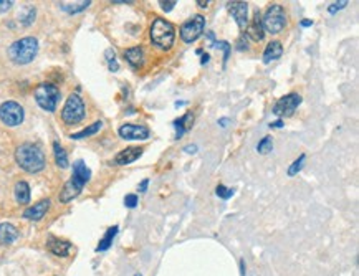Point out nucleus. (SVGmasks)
Returning <instances> with one entry per match:
<instances>
[{
	"mask_svg": "<svg viewBox=\"0 0 359 276\" xmlns=\"http://www.w3.org/2000/svg\"><path fill=\"white\" fill-rule=\"evenodd\" d=\"M209 62V55H204V58H202V65H205Z\"/></svg>",
	"mask_w": 359,
	"mask_h": 276,
	"instance_id": "obj_43",
	"label": "nucleus"
},
{
	"mask_svg": "<svg viewBox=\"0 0 359 276\" xmlns=\"http://www.w3.org/2000/svg\"><path fill=\"white\" fill-rule=\"evenodd\" d=\"M283 126H285V122H283L282 119H278V121H275V122L270 124V128H283Z\"/></svg>",
	"mask_w": 359,
	"mask_h": 276,
	"instance_id": "obj_37",
	"label": "nucleus"
},
{
	"mask_svg": "<svg viewBox=\"0 0 359 276\" xmlns=\"http://www.w3.org/2000/svg\"><path fill=\"white\" fill-rule=\"evenodd\" d=\"M48 208H50V199H43V200H40L38 203H35V205H32L29 207L23 212V217L25 219H29V220H42L43 217L46 215V212H48Z\"/></svg>",
	"mask_w": 359,
	"mask_h": 276,
	"instance_id": "obj_14",
	"label": "nucleus"
},
{
	"mask_svg": "<svg viewBox=\"0 0 359 276\" xmlns=\"http://www.w3.org/2000/svg\"><path fill=\"white\" fill-rule=\"evenodd\" d=\"M53 154H55V161H57V164L62 169L68 167V156H66L65 149L62 147V144H60L58 141L53 142Z\"/></svg>",
	"mask_w": 359,
	"mask_h": 276,
	"instance_id": "obj_24",
	"label": "nucleus"
},
{
	"mask_svg": "<svg viewBox=\"0 0 359 276\" xmlns=\"http://www.w3.org/2000/svg\"><path fill=\"white\" fill-rule=\"evenodd\" d=\"M15 199L22 205L30 202V186L25 180H20L15 183Z\"/></svg>",
	"mask_w": 359,
	"mask_h": 276,
	"instance_id": "obj_21",
	"label": "nucleus"
},
{
	"mask_svg": "<svg viewBox=\"0 0 359 276\" xmlns=\"http://www.w3.org/2000/svg\"><path fill=\"white\" fill-rule=\"evenodd\" d=\"M240 274L245 276V261L243 260H240Z\"/></svg>",
	"mask_w": 359,
	"mask_h": 276,
	"instance_id": "obj_40",
	"label": "nucleus"
},
{
	"mask_svg": "<svg viewBox=\"0 0 359 276\" xmlns=\"http://www.w3.org/2000/svg\"><path fill=\"white\" fill-rule=\"evenodd\" d=\"M196 146H187V147H185V152H196Z\"/></svg>",
	"mask_w": 359,
	"mask_h": 276,
	"instance_id": "obj_41",
	"label": "nucleus"
},
{
	"mask_svg": "<svg viewBox=\"0 0 359 276\" xmlns=\"http://www.w3.org/2000/svg\"><path fill=\"white\" fill-rule=\"evenodd\" d=\"M192 121H194V116H192L190 113L187 114H184L182 117H179V119H176L174 122V128H176V137H182L185 131H189L192 128Z\"/></svg>",
	"mask_w": 359,
	"mask_h": 276,
	"instance_id": "obj_20",
	"label": "nucleus"
},
{
	"mask_svg": "<svg viewBox=\"0 0 359 276\" xmlns=\"http://www.w3.org/2000/svg\"><path fill=\"white\" fill-rule=\"evenodd\" d=\"M118 235V225L108 228V232L104 233V236L99 241V245L96 247V252H106L111 245H113V240H115V236Z\"/></svg>",
	"mask_w": 359,
	"mask_h": 276,
	"instance_id": "obj_22",
	"label": "nucleus"
},
{
	"mask_svg": "<svg viewBox=\"0 0 359 276\" xmlns=\"http://www.w3.org/2000/svg\"><path fill=\"white\" fill-rule=\"evenodd\" d=\"M124 205L128 208H134L137 205V195L136 194H128L124 197Z\"/></svg>",
	"mask_w": 359,
	"mask_h": 276,
	"instance_id": "obj_32",
	"label": "nucleus"
},
{
	"mask_svg": "<svg viewBox=\"0 0 359 276\" xmlns=\"http://www.w3.org/2000/svg\"><path fill=\"white\" fill-rule=\"evenodd\" d=\"M12 5H13L12 0H0V14H5L7 10H10Z\"/></svg>",
	"mask_w": 359,
	"mask_h": 276,
	"instance_id": "obj_35",
	"label": "nucleus"
},
{
	"mask_svg": "<svg viewBox=\"0 0 359 276\" xmlns=\"http://www.w3.org/2000/svg\"><path fill=\"white\" fill-rule=\"evenodd\" d=\"M143 152H144L143 147H136V146L126 147L115 157V162L118 164V166H128V164L136 162L139 157L143 156Z\"/></svg>",
	"mask_w": 359,
	"mask_h": 276,
	"instance_id": "obj_13",
	"label": "nucleus"
},
{
	"mask_svg": "<svg viewBox=\"0 0 359 276\" xmlns=\"http://www.w3.org/2000/svg\"><path fill=\"white\" fill-rule=\"evenodd\" d=\"M33 96H35V101L40 108L51 113V111L57 109V104L60 101V89L55 86V84L42 83L35 88Z\"/></svg>",
	"mask_w": 359,
	"mask_h": 276,
	"instance_id": "obj_5",
	"label": "nucleus"
},
{
	"mask_svg": "<svg viewBox=\"0 0 359 276\" xmlns=\"http://www.w3.org/2000/svg\"><path fill=\"white\" fill-rule=\"evenodd\" d=\"M15 161L20 167L30 174H37L45 169V154L37 144L25 142L15 150Z\"/></svg>",
	"mask_w": 359,
	"mask_h": 276,
	"instance_id": "obj_2",
	"label": "nucleus"
},
{
	"mask_svg": "<svg viewBox=\"0 0 359 276\" xmlns=\"http://www.w3.org/2000/svg\"><path fill=\"white\" fill-rule=\"evenodd\" d=\"M305 159H307V156L305 154H301L300 157H298V159L291 164V166L288 167V175L290 177H293V175H296L298 172H300V170L303 169V166H305Z\"/></svg>",
	"mask_w": 359,
	"mask_h": 276,
	"instance_id": "obj_27",
	"label": "nucleus"
},
{
	"mask_svg": "<svg viewBox=\"0 0 359 276\" xmlns=\"http://www.w3.org/2000/svg\"><path fill=\"white\" fill-rule=\"evenodd\" d=\"M149 35H151L152 43H154L157 48L169 50L172 48V45H174V40H176V28L169 20L157 17L154 18V22L151 25Z\"/></svg>",
	"mask_w": 359,
	"mask_h": 276,
	"instance_id": "obj_3",
	"label": "nucleus"
},
{
	"mask_svg": "<svg viewBox=\"0 0 359 276\" xmlns=\"http://www.w3.org/2000/svg\"><path fill=\"white\" fill-rule=\"evenodd\" d=\"M282 53H283L282 43L277 42V40L270 42V43L267 45V48H265V51H263V63L268 65V63H271V62L278 60V58L282 56Z\"/></svg>",
	"mask_w": 359,
	"mask_h": 276,
	"instance_id": "obj_18",
	"label": "nucleus"
},
{
	"mask_svg": "<svg viewBox=\"0 0 359 276\" xmlns=\"http://www.w3.org/2000/svg\"><path fill=\"white\" fill-rule=\"evenodd\" d=\"M38 53V42L33 37H23L13 42L9 48V56L17 65H29Z\"/></svg>",
	"mask_w": 359,
	"mask_h": 276,
	"instance_id": "obj_4",
	"label": "nucleus"
},
{
	"mask_svg": "<svg viewBox=\"0 0 359 276\" xmlns=\"http://www.w3.org/2000/svg\"><path fill=\"white\" fill-rule=\"evenodd\" d=\"M35 14H37L35 9L30 7V9H29V15H22V17H20V20H22V23L25 25V27H26V25H30L33 20H35Z\"/></svg>",
	"mask_w": 359,
	"mask_h": 276,
	"instance_id": "obj_31",
	"label": "nucleus"
},
{
	"mask_svg": "<svg viewBox=\"0 0 359 276\" xmlns=\"http://www.w3.org/2000/svg\"><path fill=\"white\" fill-rule=\"evenodd\" d=\"M23 108L20 106L17 101H5L2 106H0V121H2L5 126H18L23 121Z\"/></svg>",
	"mask_w": 359,
	"mask_h": 276,
	"instance_id": "obj_8",
	"label": "nucleus"
},
{
	"mask_svg": "<svg viewBox=\"0 0 359 276\" xmlns=\"http://www.w3.org/2000/svg\"><path fill=\"white\" fill-rule=\"evenodd\" d=\"M227 122H229V119H227V117H224V119H220V126H227Z\"/></svg>",
	"mask_w": 359,
	"mask_h": 276,
	"instance_id": "obj_42",
	"label": "nucleus"
},
{
	"mask_svg": "<svg viewBox=\"0 0 359 276\" xmlns=\"http://www.w3.org/2000/svg\"><path fill=\"white\" fill-rule=\"evenodd\" d=\"M134 276H143V274H139V273H137V274H134Z\"/></svg>",
	"mask_w": 359,
	"mask_h": 276,
	"instance_id": "obj_44",
	"label": "nucleus"
},
{
	"mask_svg": "<svg viewBox=\"0 0 359 276\" xmlns=\"http://www.w3.org/2000/svg\"><path fill=\"white\" fill-rule=\"evenodd\" d=\"M46 248H48V252L53 253L55 256H62V258H65V256L70 255L71 243L66 240L55 238V236H50L48 241H46Z\"/></svg>",
	"mask_w": 359,
	"mask_h": 276,
	"instance_id": "obj_15",
	"label": "nucleus"
},
{
	"mask_svg": "<svg viewBox=\"0 0 359 276\" xmlns=\"http://www.w3.org/2000/svg\"><path fill=\"white\" fill-rule=\"evenodd\" d=\"M91 179V170L86 167L83 161H76L73 164V175L71 179L63 186L62 192H60V202L68 203L70 200L76 199L81 194L85 183Z\"/></svg>",
	"mask_w": 359,
	"mask_h": 276,
	"instance_id": "obj_1",
	"label": "nucleus"
},
{
	"mask_svg": "<svg viewBox=\"0 0 359 276\" xmlns=\"http://www.w3.org/2000/svg\"><path fill=\"white\" fill-rule=\"evenodd\" d=\"M197 4H199V7H201V9H205L209 5L207 0H205V2H204V0H197Z\"/></svg>",
	"mask_w": 359,
	"mask_h": 276,
	"instance_id": "obj_38",
	"label": "nucleus"
},
{
	"mask_svg": "<svg viewBox=\"0 0 359 276\" xmlns=\"http://www.w3.org/2000/svg\"><path fill=\"white\" fill-rule=\"evenodd\" d=\"M159 4H161V9L164 10V12H171L172 9H174L176 7V0H168V2H159Z\"/></svg>",
	"mask_w": 359,
	"mask_h": 276,
	"instance_id": "obj_34",
	"label": "nucleus"
},
{
	"mask_svg": "<svg viewBox=\"0 0 359 276\" xmlns=\"http://www.w3.org/2000/svg\"><path fill=\"white\" fill-rule=\"evenodd\" d=\"M215 194L220 197L222 200H229L230 197L235 194V189H229V187L222 186V183H218L217 189H215Z\"/></svg>",
	"mask_w": 359,
	"mask_h": 276,
	"instance_id": "obj_28",
	"label": "nucleus"
},
{
	"mask_svg": "<svg viewBox=\"0 0 359 276\" xmlns=\"http://www.w3.org/2000/svg\"><path fill=\"white\" fill-rule=\"evenodd\" d=\"M119 136L126 141H139V139H148L151 136L149 129L146 126H139V124H123L119 128Z\"/></svg>",
	"mask_w": 359,
	"mask_h": 276,
	"instance_id": "obj_11",
	"label": "nucleus"
},
{
	"mask_svg": "<svg viewBox=\"0 0 359 276\" xmlns=\"http://www.w3.org/2000/svg\"><path fill=\"white\" fill-rule=\"evenodd\" d=\"M229 10H230L232 17L235 18V22H237L238 27L243 28L245 25H247V22H248V17H247L248 5H247V2H230L229 4Z\"/></svg>",
	"mask_w": 359,
	"mask_h": 276,
	"instance_id": "obj_12",
	"label": "nucleus"
},
{
	"mask_svg": "<svg viewBox=\"0 0 359 276\" xmlns=\"http://www.w3.org/2000/svg\"><path fill=\"white\" fill-rule=\"evenodd\" d=\"M90 0H86V2H62L60 4V9L68 12V14H78V12H83L85 9L90 7Z\"/></svg>",
	"mask_w": 359,
	"mask_h": 276,
	"instance_id": "obj_23",
	"label": "nucleus"
},
{
	"mask_svg": "<svg viewBox=\"0 0 359 276\" xmlns=\"http://www.w3.org/2000/svg\"><path fill=\"white\" fill-rule=\"evenodd\" d=\"M300 104H301V96L298 93H290L275 103L273 113L280 117H290L295 114V111Z\"/></svg>",
	"mask_w": 359,
	"mask_h": 276,
	"instance_id": "obj_10",
	"label": "nucleus"
},
{
	"mask_svg": "<svg viewBox=\"0 0 359 276\" xmlns=\"http://www.w3.org/2000/svg\"><path fill=\"white\" fill-rule=\"evenodd\" d=\"M18 238V230L12 223H0V245H12Z\"/></svg>",
	"mask_w": 359,
	"mask_h": 276,
	"instance_id": "obj_16",
	"label": "nucleus"
},
{
	"mask_svg": "<svg viewBox=\"0 0 359 276\" xmlns=\"http://www.w3.org/2000/svg\"><path fill=\"white\" fill-rule=\"evenodd\" d=\"M124 58H126V62L131 65V67L139 68V67H143V63H144V51H143L141 47L128 48L124 51Z\"/></svg>",
	"mask_w": 359,
	"mask_h": 276,
	"instance_id": "obj_19",
	"label": "nucleus"
},
{
	"mask_svg": "<svg viewBox=\"0 0 359 276\" xmlns=\"http://www.w3.org/2000/svg\"><path fill=\"white\" fill-rule=\"evenodd\" d=\"M148 186H149V179H144L141 182V186H139V190H141V192H146V190H148Z\"/></svg>",
	"mask_w": 359,
	"mask_h": 276,
	"instance_id": "obj_36",
	"label": "nucleus"
},
{
	"mask_svg": "<svg viewBox=\"0 0 359 276\" xmlns=\"http://www.w3.org/2000/svg\"><path fill=\"white\" fill-rule=\"evenodd\" d=\"M205 28V17L204 15H194L190 20L185 22L181 27V38L184 43H194L199 37L202 35Z\"/></svg>",
	"mask_w": 359,
	"mask_h": 276,
	"instance_id": "obj_9",
	"label": "nucleus"
},
{
	"mask_svg": "<svg viewBox=\"0 0 359 276\" xmlns=\"http://www.w3.org/2000/svg\"><path fill=\"white\" fill-rule=\"evenodd\" d=\"M271 149H273V139H271V136H265L263 139L257 144L258 154H268L271 152Z\"/></svg>",
	"mask_w": 359,
	"mask_h": 276,
	"instance_id": "obj_26",
	"label": "nucleus"
},
{
	"mask_svg": "<svg viewBox=\"0 0 359 276\" xmlns=\"http://www.w3.org/2000/svg\"><path fill=\"white\" fill-rule=\"evenodd\" d=\"M106 60H108V63H109V70L111 71H118L119 70L118 62H116V56H115V51H113V50L106 51Z\"/></svg>",
	"mask_w": 359,
	"mask_h": 276,
	"instance_id": "obj_29",
	"label": "nucleus"
},
{
	"mask_svg": "<svg viewBox=\"0 0 359 276\" xmlns=\"http://www.w3.org/2000/svg\"><path fill=\"white\" fill-rule=\"evenodd\" d=\"M83 117H85V103L81 100V96L73 93L68 96V100H66L62 109V119L66 124H78L83 121Z\"/></svg>",
	"mask_w": 359,
	"mask_h": 276,
	"instance_id": "obj_7",
	"label": "nucleus"
},
{
	"mask_svg": "<svg viewBox=\"0 0 359 276\" xmlns=\"http://www.w3.org/2000/svg\"><path fill=\"white\" fill-rule=\"evenodd\" d=\"M287 25V14H285V9L282 5H271L267 10V14L262 18V27L263 32H268V34H280Z\"/></svg>",
	"mask_w": 359,
	"mask_h": 276,
	"instance_id": "obj_6",
	"label": "nucleus"
},
{
	"mask_svg": "<svg viewBox=\"0 0 359 276\" xmlns=\"http://www.w3.org/2000/svg\"><path fill=\"white\" fill-rule=\"evenodd\" d=\"M311 25H313L311 20H301V27H311Z\"/></svg>",
	"mask_w": 359,
	"mask_h": 276,
	"instance_id": "obj_39",
	"label": "nucleus"
},
{
	"mask_svg": "<svg viewBox=\"0 0 359 276\" xmlns=\"http://www.w3.org/2000/svg\"><path fill=\"white\" fill-rule=\"evenodd\" d=\"M247 35L252 38L254 42H260L263 40V35H265V32H263V27H262V15L255 14L254 17V20H252V23L248 25V28H247Z\"/></svg>",
	"mask_w": 359,
	"mask_h": 276,
	"instance_id": "obj_17",
	"label": "nucleus"
},
{
	"mask_svg": "<svg viewBox=\"0 0 359 276\" xmlns=\"http://www.w3.org/2000/svg\"><path fill=\"white\" fill-rule=\"evenodd\" d=\"M217 48H222L224 50V63H227L229 60V55H230V45L227 42H217L215 45Z\"/></svg>",
	"mask_w": 359,
	"mask_h": 276,
	"instance_id": "obj_33",
	"label": "nucleus"
},
{
	"mask_svg": "<svg viewBox=\"0 0 359 276\" xmlns=\"http://www.w3.org/2000/svg\"><path fill=\"white\" fill-rule=\"evenodd\" d=\"M348 4H349V2H348V0H341V2H333V4H331V5H329V7H328V12H329V14H331V15H335L338 10H341V9H344V7H346V5H348Z\"/></svg>",
	"mask_w": 359,
	"mask_h": 276,
	"instance_id": "obj_30",
	"label": "nucleus"
},
{
	"mask_svg": "<svg viewBox=\"0 0 359 276\" xmlns=\"http://www.w3.org/2000/svg\"><path fill=\"white\" fill-rule=\"evenodd\" d=\"M103 128V121H95L91 124V126L88 128H85L83 131H79V133H75V134H71L70 137L71 139H83V137H88V136H95L99 129Z\"/></svg>",
	"mask_w": 359,
	"mask_h": 276,
	"instance_id": "obj_25",
	"label": "nucleus"
}]
</instances>
